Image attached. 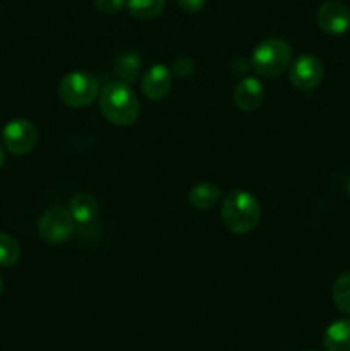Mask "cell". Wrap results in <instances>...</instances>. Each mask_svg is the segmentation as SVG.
Here are the masks:
<instances>
[{
  "instance_id": "ffe728a7",
  "label": "cell",
  "mask_w": 350,
  "mask_h": 351,
  "mask_svg": "<svg viewBox=\"0 0 350 351\" xmlns=\"http://www.w3.org/2000/svg\"><path fill=\"white\" fill-rule=\"evenodd\" d=\"M177 3L185 12H199L206 5V0H177Z\"/></svg>"
},
{
  "instance_id": "30bf717a",
  "label": "cell",
  "mask_w": 350,
  "mask_h": 351,
  "mask_svg": "<svg viewBox=\"0 0 350 351\" xmlns=\"http://www.w3.org/2000/svg\"><path fill=\"white\" fill-rule=\"evenodd\" d=\"M263 99L264 88L256 77H244L235 86L233 101H235L237 108L242 110V112H254V110L259 108Z\"/></svg>"
},
{
  "instance_id": "5b68a950",
  "label": "cell",
  "mask_w": 350,
  "mask_h": 351,
  "mask_svg": "<svg viewBox=\"0 0 350 351\" xmlns=\"http://www.w3.org/2000/svg\"><path fill=\"white\" fill-rule=\"evenodd\" d=\"M75 230V221L72 219L69 209L51 208L45 213L38 221V235L48 245H60L67 242Z\"/></svg>"
},
{
  "instance_id": "9a60e30c",
  "label": "cell",
  "mask_w": 350,
  "mask_h": 351,
  "mask_svg": "<svg viewBox=\"0 0 350 351\" xmlns=\"http://www.w3.org/2000/svg\"><path fill=\"white\" fill-rule=\"evenodd\" d=\"M127 9L137 19H154L165 9V0H127Z\"/></svg>"
},
{
  "instance_id": "44dd1931",
  "label": "cell",
  "mask_w": 350,
  "mask_h": 351,
  "mask_svg": "<svg viewBox=\"0 0 350 351\" xmlns=\"http://www.w3.org/2000/svg\"><path fill=\"white\" fill-rule=\"evenodd\" d=\"M3 161H5V154H3V147H2V144H0V168H2Z\"/></svg>"
},
{
  "instance_id": "52a82bcc",
  "label": "cell",
  "mask_w": 350,
  "mask_h": 351,
  "mask_svg": "<svg viewBox=\"0 0 350 351\" xmlns=\"http://www.w3.org/2000/svg\"><path fill=\"white\" fill-rule=\"evenodd\" d=\"M323 75H325L323 62L316 55L305 53L295 58L294 64L290 65L288 77H290L294 88L301 89V91H312L323 81Z\"/></svg>"
},
{
  "instance_id": "2e32d148",
  "label": "cell",
  "mask_w": 350,
  "mask_h": 351,
  "mask_svg": "<svg viewBox=\"0 0 350 351\" xmlns=\"http://www.w3.org/2000/svg\"><path fill=\"white\" fill-rule=\"evenodd\" d=\"M331 297L336 307L350 317V273L340 274L331 288Z\"/></svg>"
},
{
  "instance_id": "e0dca14e",
  "label": "cell",
  "mask_w": 350,
  "mask_h": 351,
  "mask_svg": "<svg viewBox=\"0 0 350 351\" xmlns=\"http://www.w3.org/2000/svg\"><path fill=\"white\" fill-rule=\"evenodd\" d=\"M21 259V245L14 237L0 233V266L10 267Z\"/></svg>"
},
{
  "instance_id": "8fae6325",
  "label": "cell",
  "mask_w": 350,
  "mask_h": 351,
  "mask_svg": "<svg viewBox=\"0 0 350 351\" xmlns=\"http://www.w3.org/2000/svg\"><path fill=\"white\" fill-rule=\"evenodd\" d=\"M326 351H350V321L340 319L326 328L323 336Z\"/></svg>"
},
{
  "instance_id": "6da1fadb",
  "label": "cell",
  "mask_w": 350,
  "mask_h": 351,
  "mask_svg": "<svg viewBox=\"0 0 350 351\" xmlns=\"http://www.w3.org/2000/svg\"><path fill=\"white\" fill-rule=\"evenodd\" d=\"M100 110L113 125H132L139 117V99L127 82L112 81L100 93Z\"/></svg>"
},
{
  "instance_id": "8992f818",
  "label": "cell",
  "mask_w": 350,
  "mask_h": 351,
  "mask_svg": "<svg viewBox=\"0 0 350 351\" xmlns=\"http://www.w3.org/2000/svg\"><path fill=\"white\" fill-rule=\"evenodd\" d=\"M3 146L16 156L31 153L38 143V130L27 119H14L3 127Z\"/></svg>"
},
{
  "instance_id": "277c9868",
  "label": "cell",
  "mask_w": 350,
  "mask_h": 351,
  "mask_svg": "<svg viewBox=\"0 0 350 351\" xmlns=\"http://www.w3.org/2000/svg\"><path fill=\"white\" fill-rule=\"evenodd\" d=\"M100 91L98 79L88 72H71L64 75L58 84V96L62 103L71 108H86L95 101Z\"/></svg>"
},
{
  "instance_id": "3957f363",
  "label": "cell",
  "mask_w": 350,
  "mask_h": 351,
  "mask_svg": "<svg viewBox=\"0 0 350 351\" xmlns=\"http://www.w3.org/2000/svg\"><path fill=\"white\" fill-rule=\"evenodd\" d=\"M292 47L281 38H268L253 51L250 65L263 77H277L290 65Z\"/></svg>"
},
{
  "instance_id": "d6986e66",
  "label": "cell",
  "mask_w": 350,
  "mask_h": 351,
  "mask_svg": "<svg viewBox=\"0 0 350 351\" xmlns=\"http://www.w3.org/2000/svg\"><path fill=\"white\" fill-rule=\"evenodd\" d=\"M95 5L103 14H117L126 5V0H95Z\"/></svg>"
},
{
  "instance_id": "7a4b0ae2",
  "label": "cell",
  "mask_w": 350,
  "mask_h": 351,
  "mask_svg": "<svg viewBox=\"0 0 350 351\" xmlns=\"http://www.w3.org/2000/svg\"><path fill=\"white\" fill-rule=\"evenodd\" d=\"M222 218L226 228L237 235L250 233L261 219L259 201L250 192L235 189L222 204Z\"/></svg>"
},
{
  "instance_id": "4fadbf2b",
  "label": "cell",
  "mask_w": 350,
  "mask_h": 351,
  "mask_svg": "<svg viewBox=\"0 0 350 351\" xmlns=\"http://www.w3.org/2000/svg\"><path fill=\"white\" fill-rule=\"evenodd\" d=\"M218 201L220 189L216 185L209 184V182H201V184L194 185L189 192V202L196 209H201V211H208V209L215 208Z\"/></svg>"
},
{
  "instance_id": "ba28073f",
  "label": "cell",
  "mask_w": 350,
  "mask_h": 351,
  "mask_svg": "<svg viewBox=\"0 0 350 351\" xmlns=\"http://www.w3.org/2000/svg\"><path fill=\"white\" fill-rule=\"evenodd\" d=\"M316 21L326 34L340 36L350 27V9L338 0H329L319 7Z\"/></svg>"
},
{
  "instance_id": "ac0fdd59",
  "label": "cell",
  "mask_w": 350,
  "mask_h": 351,
  "mask_svg": "<svg viewBox=\"0 0 350 351\" xmlns=\"http://www.w3.org/2000/svg\"><path fill=\"white\" fill-rule=\"evenodd\" d=\"M196 65H194V60L189 57H180L175 60L174 64V74L177 75V77L180 79H185L189 77V75H192V72H194Z\"/></svg>"
},
{
  "instance_id": "7402d4cb",
  "label": "cell",
  "mask_w": 350,
  "mask_h": 351,
  "mask_svg": "<svg viewBox=\"0 0 350 351\" xmlns=\"http://www.w3.org/2000/svg\"><path fill=\"white\" fill-rule=\"evenodd\" d=\"M2 291H3V280L2 276H0V297H2Z\"/></svg>"
},
{
  "instance_id": "7c38bea8",
  "label": "cell",
  "mask_w": 350,
  "mask_h": 351,
  "mask_svg": "<svg viewBox=\"0 0 350 351\" xmlns=\"http://www.w3.org/2000/svg\"><path fill=\"white\" fill-rule=\"evenodd\" d=\"M75 225H88L98 216V202L89 194H75L67 206Z\"/></svg>"
},
{
  "instance_id": "9c48e42d",
  "label": "cell",
  "mask_w": 350,
  "mask_h": 351,
  "mask_svg": "<svg viewBox=\"0 0 350 351\" xmlns=\"http://www.w3.org/2000/svg\"><path fill=\"white\" fill-rule=\"evenodd\" d=\"M172 86H174L172 72L163 64H154L153 67L148 69L146 74L143 75V82H141L144 96L153 101L163 99L172 91Z\"/></svg>"
},
{
  "instance_id": "603a6c76",
  "label": "cell",
  "mask_w": 350,
  "mask_h": 351,
  "mask_svg": "<svg viewBox=\"0 0 350 351\" xmlns=\"http://www.w3.org/2000/svg\"><path fill=\"white\" fill-rule=\"evenodd\" d=\"M347 187H349V194H350V178H349V184H347Z\"/></svg>"
},
{
  "instance_id": "5bb4252c",
  "label": "cell",
  "mask_w": 350,
  "mask_h": 351,
  "mask_svg": "<svg viewBox=\"0 0 350 351\" xmlns=\"http://www.w3.org/2000/svg\"><path fill=\"white\" fill-rule=\"evenodd\" d=\"M141 71V58L136 51H126V53L120 55L119 58L115 60V74L117 77H120L119 81L127 82H134L139 75Z\"/></svg>"
}]
</instances>
